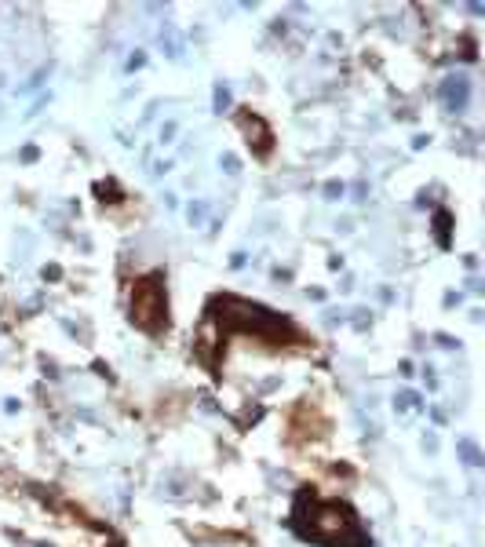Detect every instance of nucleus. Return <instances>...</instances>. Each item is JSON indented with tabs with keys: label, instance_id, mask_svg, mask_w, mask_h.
<instances>
[{
	"label": "nucleus",
	"instance_id": "1",
	"mask_svg": "<svg viewBox=\"0 0 485 547\" xmlns=\"http://www.w3.org/2000/svg\"><path fill=\"white\" fill-rule=\"evenodd\" d=\"M164 292H161L157 281H139L135 292H132V318L135 325L150 328V332H157L161 325H164Z\"/></svg>",
	"mask_w": 485,
	"mask_h": 547
}]
</instances>
